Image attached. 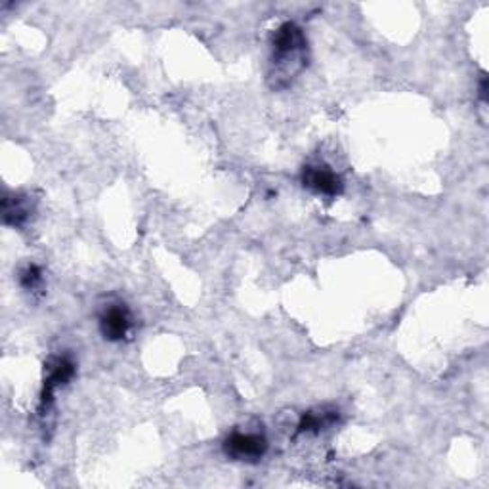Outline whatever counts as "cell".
I'll list each match as a JSON object with an SVG mask.
<instances>
[{
  "label": "cell",
  "instance_id": "cell-1",
  "mask_svg": "<svg viewBox=\"0 0 489 489\" xmlns=\"http://www.w3.org/2000/svg\"><path fill=\"white\" fill-rule=\"evenodd\" d=\"M270 63L274 68L270 78L276 88L289 86L293 78L306 68L308 41L304 31L294 22H285L276 29L272 37Z\"/></svg>",
  "mask_w": 489,
  "mask_h": 489
},
{
  "label": "cell",
  "instance_id": "cell-2",
  "mask_svg": "<svg viewBox=\"0 0 489 489\" xmlns=\"http://www.w3.org/2000/svg\"><path fill=\"white\" fill-rule=\"evenodd\" d=\"M267 451V439L260 432H233L224 439V453L231 461L258 463Z\"/></svg>",
  "mask_w": 489,
  "mask_h": 489
},
{
  "label": "cell",
  "instance_id": "cell-3",
  "mask_svg": "<svg viewBox=\"0 0 489 489\" xmlns=\"http://www.w3.org/2000/svg\"><path fill=\"white\" fill-rule=\"evenodd\" d=\"M134 325L132 313L124 303H109L100 313V333L109 342H121L129 337Z\"/></svg>",
  "mask_w": 489,
  "mask_h": 489
},
{
  "label": "cell",
  "instance_id": "cell-4",
  "mask_svg": "<svg viewBox=\"0 0 489 489\" xmlns=\"http://www.w3.org/2000/svg\"><path fill=\"white\" fill-rule=\"evenodd\" d=\"M303 186L315 195L337 197L342 194L344 184L337 172L327 165H306L301 175Z\"/></svg>",
  "mask_w": 489,
  "mask_h": 489
},
{
  "label": "cell",
  "instance_id": "cell-5",
  "mask_svg": "<svg viewBox=\"0 0 489 489\" xmlns=\"http://www.w3.org/2000/svg\"><path fill=\"white\" fill-rule=\"evenodd\" d=\"M75 375V364L68 356H56L49 361V367H46V378H44V388L41 394V403L42 409H49V405L54 400V394L63 385H68Z\"/></svg>",
  "mask_w": 489,
  "mask_h": 489
},
{
  "label": "cell",
  "instance_id": "cell-6",
  "mask_svg": "<svg viewBox=\"0 0 489 489\" xmlns=\"http://www.w3.org/2000/svg\"><path fill=\"white\" fill-rule=\"evenodd\" d=\"M339 421L337 409H315V412H308L303 415L301 422H298V434H308V432H321Z\"/></svg>",
  "mask_w": 489,
  "mask_h": 489
},
{
  "label": "cell",
  "instance_id": "cell-7",
  "mask_svg": "<svg viewBox=\"0 0 489 489\" xmlns=\"http://www.w3.org/2000/svg\"><path fill=\"white\" fill-rule=\"evenodd\" d=\"M29 214H31L29 197L14 194L3 199V216L8 226H15V228L23 226L29 220Z\"/></svg>",
  "mask_w": 489,
  "mask_h": 489
},
{
  "label": "cell",
  "instance_id": "cell-8",
  "mask_svg": "<svg viewBox=\"0 0 489 489\" xmlns=\"http://www.w3.org/2000/svg\"><path fill=\"white\" fill-rule=\"evenodd\" d=\"M20 285L29 293L42 285V270L37 264H29L20 272Z\"/></svg>",
  "mask_w": 489,
  "mask_h": 489
},
{
  "label": "cell",
  "instance_id": "cell-9",
  "mask_svg": "<svg viewBox=\"0 0 489 489\" xmlns=\"http://www.w3.org/2000/svg\"><path fill=\"white\" fill-rule=\"evenodd\" d=\"M480 98H482V102L487 100V77L485 75H482V78H480Z\"/></svg>",
  "mask_w": 489,
  "mask_h": 489
}]
</instances>
